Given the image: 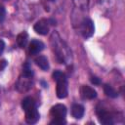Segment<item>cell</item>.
Here are the masks:
<instances>
[{
	"mask_svg": "<svg viewBox=\"0 0 125 125\" xmlns=\"http://www.w3.org/2000/svg\"><path fill=\"white\" fill-rule=\"evenodd\" d=\"M53 79L57 82V88H56V94L59 99H64L67 96L68 90H67V80L64 75L60 70H56L53 73Z\"/></svg>",
	"mask_w": 125,
	"mask_h": 125,
	"instance_id": "1",
	"label": "cell"
},
{
	"mask_svg": "<svg viewBox=\"0 0 125 125\" xmlns=\"http://www.w3.org/2000/svg\"><path fill=\"white\" fill-rule=\"evenodd\" d=\"M66 107L64 104H58L52 106L50 113L51 116L53 117V120L50 122V124H55V125H62L65 124V116H66Z\"/></svg>",
	"mask_w": 125,
	"mask_h": 125,
	"instance_id": "2",
	"label": "cell"
},
{
	"mask_svg": "<svg viewBox=\"0 0 125 125\" xmlns=\"http://www.w3.org/2000/svg\"><path fill=\"white\" fill-rule=\"evenodd\" d=\"M95 31V27H94V23L90 19H85L82 21L81 24V32L84 38H90Z\"/></svg>",
	"mask_w": 125,
	"mask_h": 125,
	"instance_id": "3",
	"label": "cell"
},
{
	"mask_svg": "<svg viewBox=\"0 0 125 125\" xmlns=\"http://www.w3.org/2000/svg\"><path fill=\"white\" fill-rule=\"evenodd\" d=\"M31 78L30 76H26L24 74H22V76H21L17 82V88L19 91H21V92H25L27 90H29L31 88V85H32V81H31Z\"/></svg>",
	"mask_w": 125,
	"mask_h": 125,
	"instance_id": "4",
	"label": "cell"
},
{
	"mask_svg": "<svg viewBox=\"0 0 125 125\" xmlns=\"http://www.w3.org/2000/svg\"><path fill=\"white\" fill-rule=\"evenodd\" d=\"M40 118V114L36 108V106L25 110V121L28 124H35Z\"/></svg>",
	"mask_w": 125,
	"mask_h": 125,
	"instance_id": "5",
	"label": "cell"
},
{
	"mask_svg": "<svg viewBox=\"0 0 125 125\" xmlns=\"http://www.w3.org/2000/svg\"><path fill=\"white\" fill-rule=\"evenodd\" d=\"M34 30L40 35H46L49 32V23L46 20H40L34 24Z\"/></svg>",
	"mask_w": 125,
	"mask_h": 125,
	"instance_id": "6",
	"label": "cell"
},
{
	"mask_svg": "<svg viewBox=\"0 0 125 125\" xmlns=\"http://www.w3.org/2000/svg\"><path fill=\"white\" fill-rule=\"evenodd\" d=\"M80 93H81L82 98L85 100H93L97 97V92L92 87L87 86V85H83L81 87Z\"/></svg>",
	"mask_w": 125,
	"mask_h": 125,
	"instance_id": "7",
	"label": "cell"
},
{
	"mask_svg": "<svg viewBox=\"0 0 125 125\" xmlns=\"http://www.w3.org/2000/svg\"><path fill=\"white\" fill-rule=\"evenodd\" d=\"M44 47H45V45L42 41L34 39L29 44V53L31 55H37L44 49Z\"/></svg>",
	"mask_w": 125,
	"mask_h": 125,
	"instance_id": "8",
	"label": "cell"
},
{
	"mask_svg": "<svg viewBox=\"0 0 125 125\" xmlns=\"http://www.w3.org/2000/svg\"><path fill=\"white\" fill-rule=\"evenodd\" d=\"M98 116H99V121L102 124H104V125L113 124V117L109 112L105 110H101L98 112Z\"/></svg>",
	"mask_w": 125,
	"mask_h": 125,
	"instance_id": "9",
	"label": "cell"
},
{
	"mask_svg": "<svg viewBox=\"0 0 125 125\" xmlns=\"http://www.w3.org/2000/svg\"><path fill=\"white\" fill-rule=\"evenodd\" d=\"M71 115L75 119H81L84 115V106L78 104H74L71 107Z\"/></svg>",
	"mask_w": 125,
	"mask_h": 125,
	"instance_id": "10",
	"label": "cell"
},
{
	"mask_svg": "<svg viewBox=\"0 0 125 125\" xmlns=\"http://www.w3.org/2000/svg\"><path fill=\"white\" fill-rule=\"evenodd\" d=\"M34 61L36 62V64L41 69H43V70H48L49 69V62H48V60H47L46 57H44V56H38V57L35 58Z\"/></svg>",
	"mask_w": 125,
	"mask_h": 125,
	"instance_id": "11",
	"label": "cell"
},
{
	"mask_svg": "<svg viewBox=\"0 0 125 125\" xmlns=\"http://www.w3.org/2000/svg\"><path fill=\"white\" fill-rule=\"evenodd\" d=\"M27 41H28V34L25 31L21 32L20 34H18L17 43L21 48H24L26 46V44H27Z\"/></svg>",
	"mask_w": 125,
	"mask_h": 125,
	"instance_id": "12",
	"label": "cell"
},
{
	"mask_svg": "<svg viewBox=\"0 0 125 125\" xmlns=\"http://www.w3.org/2000/svg\"><path fill=\"white\" fill-rule=\"evenodd\" d=\"M35 106V102H34V100L32 99V98H30V97H26V98H24L23 100H22V102H21V107H22V109L25 111V110H28V109H30V108H32V107H34Z\"/></svg>",
	"mask_w": 125,
	"mask_h": 125,
	"instance_id": "13",
	"label": "cell"
},
{
	"mask_svg": "<svg viewBox=\"0 0 125 125\" xmlns=\"http://www.w3.org/2000/svg\"><path fill=\"white\" fill-rule=\"evenodd\" d=\"M104 94H105L106 96H108V97H110V98H116V97L118 96L117 92H116L110 85H108V84H105V85L104 86Z\"/></svg>",
	"mask_w": 125,
	"mask_h": 125,
	"instance_id": "14",
	"label": "cell"
},
{
	"mask_svg": "<svg viewBox=\"0 0 125 125\" xmlns=\"http://www.w3.org/2000/svg\"><path fill=\"white\" fill-rule=\"evenodd\" d=\"M6 18V9L3 5L0 4V21H3Z\"/></svg>",
	"mask_w": 125,
	"mask_h": 125,
	"instance_id": "15",
	"label": "cell"
},
{
	"mask_svg": "<svg viewBox=\"0 0 125 125\" xmlns=\"http://www.w3.org/2000/svg\"><path fill=\"white\" fill-rule=\"evenodd\" d=\"M90 80H91V82H92L93 84H95V85H99V84L101 83V81H100V79H99L98 77H94V76H93V77H91Z\"/></svg>",
	"mask_w": 125,
	"mask_h": 125,
	"instance_id": "16",
	"label": "cell"
},
{
	"mask_svg": "<svg viewBox=\"0 0 125 125\" xmlns=\"http://www.w3.org/2000/svg\"><path fill=\"white\" fill-rule=\"evenodd\" d=\"M6 66H7V61H6V60H2V61H0V71L3 70Z\"/></svg>",
	"mask_w": 125,
	"mask_h": 125,
	"instance_id": "17",
	"label": "cell"
},
{
	"mask_svg": "<svg viewBox=\"0 0 125 125\" xmlns=\"http://www.w3.org/2000/svg\"><path fill=\"white\" fill-rule=\"evenodd\" d=\"M4 49H5V43L3 40H0V55L3 53Z\"/></svg>",
	"mask_w": 125,
	"mask_h": 125,
	"instance_id": "18",
	"label": "cell"
},
{
	"mask_svg": "<svg viewBox=\"0 0 125 125\" xmlns=\"http://www.w3.org/2000/svg\"><path fill=\"white\" fill-rule=\"evenodd\" d=\"M50 1H55V0H50Z\"/></svg>",
	"mask_w": 125,
	"mask_h": 125,
	"instance_id": "19",
	"label": "cell"
}]
</instances>
